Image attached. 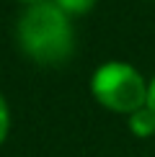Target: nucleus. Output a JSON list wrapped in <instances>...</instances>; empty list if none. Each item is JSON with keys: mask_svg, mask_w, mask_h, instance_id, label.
Masks as SVG:
<instances>
[{"mask_svg": "<svg viewBox=\"0 0 155 157\" xmlns=\"http://www.w3.org/2000/svg\"><path fill=\"white\" fill-rule=\"evenodd\" d=\"M16 41L39 67H60L75 52V26L52 0L26 5L16 21Z\"/></svg>", "mask_w": 155, "mask_h": 157, "instance_id": "1", "label": "nucleus"}, {"mask_svg": "<svg viewBox=\"0 0 155 157\" xmlns=\"http://www.w3.org/2000/svg\"><path fill=\"white\" fill-rule=\"evenodd\" d=\"M147 90H150V80H145L140 70L121 59L103 62L90 75V95L101 108L111 113L132 116L134 111L145 108Z\"/></svg>", "mask_w": 155, "mask_h": 157, "instance_id": "2", "label": "nucleus"}, {"mask_svg": "<svg viewBox=\"0 0 155 157\" xmlns=\"http://www.w3.org/2000/svg\"><path fill=\"white\" fill-rule=\"evenodd\" d=\"M127 129L132 136H137V139H147V136L155 134V113L153 108H140L134 111L132 116H127Z\"/></svg>", "mask_w": 155, "mask_h": 157, "instance_id": "3", "label": "nucleus"}, {"mask_svg": "<svg viewBox=\"0 0 155 157\" xmlns=\"http://www.w3.org/2000/svg\"><path fill=\"white\" fill-rule=\"evenodd\" d=\"M52 3H54L62 13H67L70 18H75V16H85V13H90L96 8L98 0H52Z\"/></svg>", "mask_w": 155, "mask_h": 157, "instance_id": "4", "label": "nucleus"}, {"mask_svg": "<svg viewBox=\"0 0 155 157\" xmlns=\"http://www.w3.org/2000/svg\"><path fill=\"white\" fill-rule=\"evenodd\" d=\"M8 134H10V106L5 101V95L0 93V147L5 144Z\"/></svg>", "mask_w": 155, "mask_h": 157, "instance_id": "5", "label": "nucleus"}, {"mask_svg": "<svg viewBox=\"0 0 155 157\" xmlns=\"http://www.w3.org/2000/svg\"><path fill=\"white\" fill-rule=\"evenodd\" d=\"M147 108H153V113H155V75L150 80V90H147Z\"/></svg>", "mask_w": 155, "mask_h": 157, "instance_id": "6", "label": "nucleus"}, {"mask_svg": "<svg viewBox=\"0 0 155 157\" xmlns=\"http://www.w3.org/2000/svg\"><path fill=\"white\" fill-rule=\"evenodd\" d=\"M18 3H23V5H36V3H44V0H18Z\"/></svg>", "mask_w": 155, "mask_h": 157, "instance_id": "7", "label": "nucleus"}, {"mask_svg": "<svg viewBox=\"0 0 155 157\" xmlns=\"http://www.w3.org/2000/svg\"><path fill=\"white\" fill-rule=\"evenodd\" d=\"M153 3H155V0H153Z\"/></svg>", "mask_w": 155, "mask_h": 157, "instance_id": "8", "label": "nucleus"}]
</instances>
